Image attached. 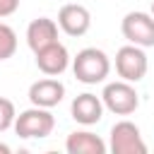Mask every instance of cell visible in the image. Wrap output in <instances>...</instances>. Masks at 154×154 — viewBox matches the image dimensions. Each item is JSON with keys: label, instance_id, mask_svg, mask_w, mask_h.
Instances as JSON below:
<instances>
[{"label": "cell", "instance_id": "2", "mask_svg": "<svg viewBox=\"0 0 154 154\" xmlns=\"http://www.w3.org/2000/svg\"><path fill=\"white\" fill-rule=\"evenodd\" d=\"M53 128H55V118H53L51 108L31 106V108L17 113V118H14V132L22 140H43L53 132Z\"/></svg>", "mask_w": 154, "mask_h": 154}, {"label": "cell", "instance_id": "7", "mask_svg": "<svg viewBox=\"0 0 154 154\" xmlns=\"http://www.w3.org/2000/svg\"><path fill=\"white\" fill-rule=\"evenodd\" d=\"M58 26L60 31H65L67 36L77 38V36H84L91 26V12L84 7V5H77V2H67L60 7L58 12Z\"/></svg>", "mask_w": 154, "mask_h": 154}, {"label": "cell", "instance_id": "13", "mask_svg": "<svg viewBox=\"0 0 154 154\" xmlns=\"http://www.w3.org/2000/svg\"><path fill=\"white\" fill-rule=\"evenodd\" d=\"M14 51H17V34L10 24L0 22V60L12 58Z\"/></svg>", "mask_w": 154, "mask_h": 154}, {"label": "cell", "instance_id": "1", "mask_svg": "<svg viewBox=\"0 0 154 154\" xmlns=\"http://www.w3.org/2000/svg\"><path fill=\"white\" fill-rule=\"evenodd\" d=\"M111 72V58L101 48H82L72 58V75L82 84H99L108 77Z\"/></svg>", "mask_w": 154, "mask_h": 154}, {"label": "cell", "instance_id": "14", "mask_svg": "<svg viewBox=\"0 0 154 154\" xmlns=\"http://www.w3.org/2000/svg\"><path fill=\"white\" fill-rule=\"evenodd\" d=\"M14 118H17V108L10 99L0 96V132L14 128Z\"/></svg>", "mask_w": 154, "mask_h": 154}, {"label": "cell", "instance_id": "16", "mask_svg": "<svg viewBox=\"0 0 154 154\" xmlns=\"http://www.w3.org/2000/svg\"><path fill=\"white\" fill-rule=\"evenodd\" d=\"M10 152H12V149H10L7 144H2V142H0V154H10Z\"/></svg>", "mask_w": 154, "mask_h": 154}, {"label": "cell", "instance_id": "17", "mask_svg": "<svg viewBox=\"0 0 154 154\" xmlns=\"http://www.w3.org/2000/svg\"><path fill=\"white\" fill-rule=\"evenodd\" d=\"M152 14H154V0H152Z\"/></svg>", "mask_w": 154, "mask_h": 154}, {"label": "cell", "instance_id": "6", "mask_svg": "<svg viewBox=\"0 0 154 154\" xmlns=\"http://www.w3.org/2000/svg\"><path fill=\"white\" fill-rule=\"evenodd\" d=\"M120 31L128 38V43L152 48L154 46V14L152 12H128L120 22Z\"/></svg>", "mask_w": 154, "mask_h": 154}, {"label": "cell", "instance_id": "5", "mask_svg": "<svg viewBox=\"0 0 154 154\" xmlns=\"http://www.w3.org/2000/svg\"><path fill=\"white\" fill-rule=\"evenodd\" d=\"M108 149L113 154H147L140 128L132 120H118L108 132Z\"/></svg>", "mask_w": 154, "mask_h": 154}, {"label": "cell", "instance_id": "8", "mask_svg": "<svg viewBox=\"0 0 154 154\" xmlns=\"http://www.w3.org/2000/svg\"><path fill=\"white\" fill-rule=\"evenodd\" d=\"M34 55H36V67H38L43 75H48V77H60V75L72 65V58H70L67 48H65L60 41H55V43L36 51Z\"/></svg>", "mask_w": 154, "mask_h": 154}, {"label": "cell", "instance_id": "4", "mask_svg": "<svg viewBox=\"0 0 154 154\" xmlns=\"http://www.w3.org/2000/svg\"><path fill=\"white\" fill-rule=\"evenodd\" d=\"M147 70H149V60H147V53L142 46L128 43L116 51V72L120 79L137 84L140 79H144Z\"/></svg>", "mask_w": 154, "mask_h": 154}, {"label": "cell", "instance_id": "11", "mask_svg": "<svg viewBox=\"0 0 154 154\" xmlns=\"http://www.w3.org/2000/svg\"><path fill=\"white\" fill-rule=\"evenodd\" d=\"M58 29H60L58 22L51 19V17H36V19H31L29 26H26V46L36 53V51L55 43L58 41Z\"/></svg>", "mask_w": 154, "mask_h": 154}, {"label": "cell", "instance_id": "12", "mask_svg": "<svg viewBox=\"0 0 154 154\" xmlns=\"http://www.w3.org/2000/svg\"><path fill=\"white\" fill-rule=\"evenodd\" d=\"M65 149H67V154H106L108 144L91 130H75L67 135Z\"/></svg>", "mask_w": 154, "mask_h": 154}, {"label": "cell", "instance_id": "15", "mask_svg": "<svg viewBox=\"0 0 154 154\" xmlns=\"http://www.w3.org/2000/svg\"><path fill=\"white\" fill-rule=\"evenodd\" d=\"M19 10V0H0V19L14 14Z\"/></svg>", "mask_w": 154, "mask_h": 154}, {"label": "cell", "instance_id": "3", "mask_svg": "<svg viewBox=\"0 0 154 154\" xmlns=\"http://www.w3.org/2000/svg\"><path fill=\"white\" fill-rule=\"evenodd\" d=\"M101 101H103L106 111H111L116 116H130L140 108V94H137L135 84L125 82V79L108 82L101 91Z\"/></svg>", "mask_w": 154, "mask_h": 154}, {"label": "cell", "instance_id": "10", "mask_svg": "<svg viewBox=\"0 0 154 154\" xmlns=\"http://www.w3.org/2000/svg\"><path fill=\"white\" fill-rule=\"evenodd\" d=\"M63 99H65V84L60 79H55V77H48L46 75L43 79H36L29 87V101H31V106L53 108Z\"/></svg>", "mask_w": 154, "mask_h": 154}, {"label": "cell", "instance_id": "9", "mask_svg": "<svg viewBox=\"0 0 154 154\" xmlns=\"http://www.w3.org/2000/svg\"><path fill=\"white\" fill-rule=\"evenodd\" d=\"M103 111H106V106H103V101H101V96H96V94H91V91H84V94H77L75 99H72V103H70V116H72V120L75 123H79V125H96L101 118H103Z\"/></svg>", "mask_w": 154, "mask_h": 154}]
</instances>
